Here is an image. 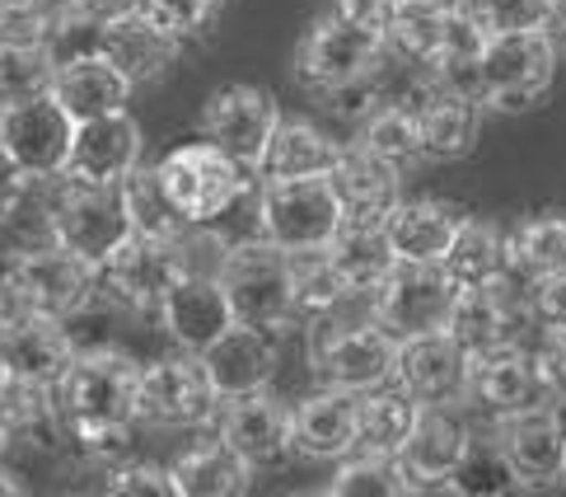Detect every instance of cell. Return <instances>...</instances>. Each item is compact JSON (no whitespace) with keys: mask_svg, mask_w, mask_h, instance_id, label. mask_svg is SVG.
I'll return each mask as SVG.
<instances>
[{"mask_svg":"<svg viewBox=\"0 0 566 497\" xmlns=\"http://www.w3.org/2000/svg\"><path fill=\"white\" fill-rule=\"evenodd\" d=\"M140 404V366L117 348L80 352L71 371L56 385V408H62L66 436L90 432H132Z\"/></svg>","mask_w":566,"mask_h":497,"instance_id":"6da1fadb","label":"cell"},{"mask_svg":"<svg viewBox=\"0 0 566 497\" xmlns=\"http://www.w3.org/2000/svg\"><path fill=\"white\" fill-rule=\"evenodd\" d=\"M310 366L318 375V385H337L352 394H370L379 385H394L398 366V338L384 329L375 314H323L310 324Z\"/></svg>","mask_w":566,"mask_h":497,"instance_id":"7a4b0ae2","label":"cell"},{"mask_svg":"<svg viewBox=\"0 0 566 497\" xmlns=\"http://www.w3.org/2000/svg\"><path fill=\"white\" fill-rule=\"evenodd\" d=\"M553 71H557V38L548 29L492 33L482 56L473 62L469 94L492 113H524L548 94Z\"/></svg>","mask_w":566,"mask_h":497,"instance_id":"3957f363","label":"cell"},{"mask_svg":"<svg viewBox=\"0 0 566 497\" xmlns=\"http://www.w3.org/2000/svg\"><path fill=\"white\" fill-rule=\"evenodd\" d=\"M155 174L188 226H216L230 207H239L249 193H258V174L249 165H239L234 155H226L216 142H207V136L188 146H174L155 165Z\"/></svg>","mask_w":566,"mask_h":497,"instance_id":"277c9868","label":"cell"},{"mask_svg":"<svg viewBox=\"0 0 566 497\" xmlns=\"http://www.w3.org/2000/svg\"><path fill=\"white\" fill-rule=\"evenodd\" d=\"M342 226H347V211H342L328 178L258 184V235L286 249L291 258L323 253L342 235Z\"/></svg>","mask_w":566,"mask_h":497,"instance_id":"5b68a950","label":"cell"},{"mask_svg":"<svg viewBox=\"0 0 566 497\" xmlns=\"http://www.w3.org/2000/svg\"><path fill=\"white\" fill-rule=\"evenodd\" d=\"M127 240H132V216L123 203V188L52 178V245L85 258L90 268H104Z\"/></svg>","mask_w":566,"mask_h":497,"instance_id":"8992f818","label":"cell"},{"mask_svg":"<svg viewBox=\"0 0 566 497\" xmlns=\"http://www.w3.org/2000/svg\"><path fill=\"white\" fill-rule=\"evenodd\" d=\"M226 296L234 306L239 324L253 329H272L281 333L286 324H295V306H291V253L276 249L272 240H234L230 258H226Z\"/></svg>","mask_w":566,"mask_h":497,"instance_id":"52a82bcc","label":"cell"},{"mask_svg":"<svg viewBox=\"0 0 566 497\" xmlns=\"http://www.w3.org/2000/svg\"><path fill=\"white\" fill-rule=\"evenodd\" d=\"M384 52H389V43H384L379 29H366V24L342 19V14H328L300 38L295 75H300V85L323 99V94H333L342 85H356V81L379 75Z\"/></svg>","mask_w":566,"mask_h":497,"instance_id":"ba28073f","label":"cell"},{"mask_svg":"<svg viewBox=\"0 0 566 497\" xmlns=\"http://www.w3.org/2000/svg\"><path fill=\"white\" fill-rule=\"evenodd\" d=\"M534 320V306H530V287H520V277H496L488 287H463L450 306V329L459 338V348L473 356H492L501 348H520L524 333H530Z\"/></svg>","mask_w":566,"mask_h":497,"instance_id":"9c48e42d","label":"cell"},{"mask_svg":"<svg viewBox=\"0 0 566 497\" xmlns=\"http://www.w3.org/2000/svg\"><path fill=\"white\" fill-rule=\"evenodd\" d=\"M220 394L207 381V371L192 352L178 356H159V362L140 366V404H136V423L159 427V432H188V427H207L220 417Z\"/></svg>","mask_w":566,"mask_h":497,"instance_id":"30bf717a","label":"cell"},{"mask_svg":"<svg viewBox=\"0 0 566 497\" xmlns=\"http://www.w3.org/2000/svg\"><path fill=\"white\" fill-rule=\"evenodd\" d=\"M394 385L408 390L421 408H459L473 394V356L450 329H427L398 338Z\"/></svg>","mask_w":566,"mask_h":497,"instance_id":"8fae6325","label":"cell"},{"mask_svg":"<svg viewBox=\"0 0 566 497\" xmlns=\"http://www.w3.org/2000/svg\"><path fill=\"white\" fill-rule=\"evenodd\" d=\"M75 142V117L52 94L0 108V151L24 169V178H62Z\"/></svg>","mask_w":566,"mask_h":497,"instance_id":"7c38bea8","label":"cell"},{"mask_svg":"<svg viewBox=\"0 0 566 497\" xmlns=\"http://www.w3.org/2000/svg\"><path fill=\"white\" fill-rule=\"evenodd\" d=\"M459 287L440 263H398L384 287L370 296V314L394 338H412L427 329H444Z\"/></svg>","mask_w":566,"mask_h":497,"instance_id":"4fadbf2b","label":"cell"},{"mask_svg":"<svg viewBox=\"0 0 566 497\" xmlns=\"http://www.w3.org/2000/svg\"><path fill=\"white\" fill-rule=\"evenodd\" d=\"M178 277H184V268H178L174 240L132 235V240L98 268V291L123 314H159V306H165V296Z\"/></svg>","mask_w":566,"mask_h":497,"instance_id":"5bb4252c","label":"cell"},{"mask_svg":"<svg viewBox=\"0 0 566 497\" xmlns=\"http://www.w3.org/2000/svg\"><path fill=\"white\" fill-rule=\"evenodd\" d=\"M496 436L511 455L520 488H553L566 479V400L496 417Z\"/></svg>","mask_w":566,"mask_h":497,"instance_id":"9a60e30c","label":"cell"},{"mask_svg":"<svg viewBox=\"0 0 566 497\" xmlns=\"http://www.w3.org/2000/svg\"><path fill=\"white\" fill-rule=\"evenodd\" d=\"M19 253V291L33 314L48 320H71L98 296V268L75 258L62 245H38V249H14Z\"/></svg>","mask_w":566,"mask_h":497,"instance_id":"2e32d148","label":"cell"},{"mask_svg":"<svg viewBox=\"0 0 566 497\" xmlns=\"http://www.w3.org/2000/svg\"><path fill=\"white\" fill-rule=\"evenodd\" d=\"M276 123H281L276 99L258 85H226L201 108V136L216 142L226 155H234L239 165H249L253 174H258V161L268 151Z\"/></svg>","mask_w":566,"mask_h":497,"instance_id":"e0dca14e","label":"cell"},{"mask_svg":"<svg viewBox=\"0 0 566 497\" xmlns=\"http://www.w3.org/2000/svg\"><path fill=\"white\" fill-rule=\"evenodd\" d=\"M216 436L230 442L253 469H281L295 455V408L272 400L268 390L226 400L216 417Z\"/></svg>","mask_w":566,"mask_h":497,"instance_id":"ac0fdd59","label":"cell"},{"mask_svg":"<svg viewBox=\"0 0 566 497\" xmlns=\"http://www.w3.org/2000/svg\"><path fill=\"white\" fill-rule=\"evenodd\" d=\"M140 151H146V136H140L132 113L90 117V123H75L71 161H66L62 178H71V184H94V188H123V178H132L140 169Z\"/></svg>","mask_w":566,"mask_h":497,"instance_id":"d6986e66","label":"cell"},{"mask_svg":"<svg viewBox=\"0 0 566 497\" xmlns=\"http://www.w3.org/2000/svg\"><path fill=\"white\" fill-rule=\"evenodd\" d=\"M469 436H473V427L463 423L454 408H421L408 442L394 455V465L412 493L417 488H450L463 451H469Z\"/></svg>","mask_w":566,"mask_h":497,"instance_id":"ffe728a7","label":"cell"},{"mask_svg":"<svg viewBox=\"0 0 566 497\" xmlns=\"http://www.w3.org/2000/svg\"><path fill=\"white\" fill-rule=\"evenodd\" d=\"M197 362L220 400H244V394H258L272 385V375L281 366V343L272 329L234 324L230 333H220Z\"/></svg>","mask_w":566,"mask_h":497,"instance_id":"44dd1931","label":"cell"},{"mask_svg":"<svg viewBox=\"0 0 566 497\" xmlns=\"http://www.w3.org/2000/svg\"><path fill=\"white\" fill-rule=\"evenodd\" d=\"M159 324H165V333L178 343V352L201 356L239 320H234V306H230L220 277H178L165 296V306H159Z\"/></svg>","mask_w":566,"mask_h":497,"instance_id":"7402d4cb","label":"cell"},{"mask_svg":"<svg viewBox=\"0 0 566 497\" xmlns=\"http://www.w3.org/2000/svg\"><path fill=\"white\" fill-rule=\"evenodd\" d=\"M132 94H136V85L113 66V56L104 48H85V52L62 56L56 81H52V99L75 117V123L127 113Z\"/></svg>","mask_w":566,"mask_h":497,"instance_id":"603a6c76","label":"cell"},{"mask_svg":"<svg viewBox=\"0 0 566 497\" xmlns=\"http://www.w3.org/2000/svg\"><path fill=\"white\" fill-rule=\"evenodd\" d=\"M482 408H492L496 417H511V413H524V408H538L557 400L548 375H543V362L538 352L530 348H501L492 356H478L473 362V394Z\"/></svg>","mask_w":566,"mask_h":497,"instance_id":"cb8c5ba5","label":"cell"},{"mask_svg":"<svg viewBox=\"0 0 566 497\" xmlns=\"http://www.w3.org/2000/svg\"><path fill=\"white\" fill-rule=\"evenodd\" d=\"M328 184L337 193L342 211L352 221H384L398 203H402V169H394L389 161H379L375 151H366L360 142L337 151V165L328 174Z\"/></svg>","mask_w":566,"mask_h":497,"instance_id":"d4e9b609","label":"cell"},{"mask_svg":"<svg viewBox=\"0 0 566 497\" xmlns=\"http://www.w3.org/2000/svg\"><path fill=\"white\" fill-rule=\"evenodd\" d=\"M0 352H6L14 381L48 385V390L62 385V375L80 356L71 329L62 320H48V314H29V320L0 329Z\"/></svg>","mask_w":566,"mask_h":497,"instance_id":"484cf974","label":"cell"},{"mask_svg":"<svg viewBox=\"0 0 566 497\" xmlns=\"http://www.w3.org/2000/svg\"><path fill=\"white\" fill-rule=\"evenodd\" d=\"M356 417L360 394L318 385L295 404V451L310 455V460H347L356 451Z\"/></svg>","mask_w":566,"mask_h":497,"instance_id":"4316f807","label":"cell"},{"mask_svg":"<svg viewBox=\"0 0 566 497\" xmlns=\"http://www.w3.org/2000/svg\"><path fill=\"white\" fill-rule=\"evenodd\" d=\"M459 221L463 216L450 203H436V197H402L379 226L389 235L398 263H440Z\"/></svg>","mask_w":566,"mask_h":497,"instance_id":"83f0119b","label":"cell"},{"mask_svg":"<svg viewBox=\"0 0 566 497\" xmlns=\"http://www.w3.org/2000/svg\"><path fill=\"white\" fill-rule=\"evenodd\" d=\"M337 142L305 117H281L268 151L258 161V184H291V178H328L337 165Z\"/></svg>","mask_w":566,"mask_h":497,"instance_id":"f1b7e54d","label":"cell"},{"mask_svg":"<svg viewBox=\"0 0 566 497\" xmlns=\"http://www.w3.org/2000/svg\"><path fill=\"white\" fill-rule=\"evenodd\" d=\"M98 48H104L113 56V66L127 75L132 85H150L159 81L174 62H178V48H184V38H174L155 24V19L146 14H127V19H117V24L108 29H98Z\"/></svg>","mask_w":566,"mask_h":497,"instance_id":"f546056e","label":"cell"},{"mask_svg":"<svg viewBox=\"0 0 566 497\" xmlns=\"http://www.w3.org/2000/svg\"><path fill=\"white\" fill-rule=\"evenodd\" d=\"M450 14H454V0H389L384 43H389V52L402 56L408 66L436 71Z\"/></svg>","mask_w":566,"mask_h":497,"instance_id":"4dcf8cb0","label":"cell"},{"mask_svg":"<svg viewBox=\"0 0 566 497\" xmlns=\"http://www.w3.org/2000/svg\"><path fill=\"white\" fill-rule=\"evenodd\" d=\"M328 258H333V268L342 272V282L352 287V296H360L366 306H370V296L384 287V277L398 268L394 245H389V235H384L379 221L342 226V235L328 245Z\"/></svg>","mask_w":566,"mask_h":497,"instance_id":"1f68e13d","label":"cell"},{"mask_svg":"<svg viewBox=\"0 0 566 497\" xmlns=\"http://www.w3.org/2000/svg\"><path fill=\"white\" fill-rule=\"evenodd\" d=\"M174 479L184 497H249L253 465L230 442H201L174 460Z\"/></svg>","mask_w":566,"mask_h":497,"instance_id":"d6a6232c","label":"cell"},{"mask_svg":"<svg viewBox=\"0 0 566 497\" xmlns=\"http://www.w3.org/2000/svg\"><path fill=\"white\" fill-rule=\"evenodd\" d=\"M0 423H6L10 442L24 451L66 446V423H62V408H56V390L48 385L10 381L6 394H0Z\"/></svg>","mask_w":566,"mask_h":497,"instance_id":"836d02e7","label":"cell"},{"mask_svg":"<svg viewBox=\"0 0 566 497\" xmlns=\"http://www.w3.org/2000/svg\"><path fill=\"white\" fill-rule=\"evenodd\" d=\"M505 268L520 277L524 287L548 272H566V216L562 211H538L520 221L505 235Z\"/></svg>","mask_w":566,"mask_h":497,"instance_id":"e575fe53","label":"cell"},{"mask_svg":"<svg viewBox=\"0 0 566 497\" xmlns=\"http://www.w3.org/2000/svg\"><path fill=\"white\" fill-rule=\"evenodd\" d=\"M440 268L450 272V282L463 291V287H488L496 277H505V230H496L492 221H473L463 216L450 249H444Z\"/></svg>","mask_w":566,"mask_h":497,"instance_id":"d590c367","label":"cell"},{"mask_svg":"<svg viewBox=\"0 0 566 497\" xmlns=\"http://www.w3.org/2000/svg\"><path fill=\"white\" fill-rule=\"evenodd\" d=\"M421 404L408 390L379 385L370 394H360V417H356V451L360 455H398V446L408 442V432L417 423Z\"/></svg>","mask_w":566,"mask_h":497,"instance_id":"8d00e7d4","label":"cell"},{"mask_svg":"<svg viewBox=\"0 0 566 497\" xmlns=\"http://www.w3.org/2000/svg\"><path fill=\"white\" fill-rule=\"evenodd\" d=\"M360 296H352V287L342 282V272L333 268L328 249L323 253H295L291 258V306L300 324H314L323 314H337L356 306Z\"/></svg>","mask_w":566,"mask_h":497,"instance_id":"74e56055","label":"cell"},{"mask_svg":"<svg viewBox=\"0 0 566 497\" xmlns=\"http://www.w3.org/2000/svg\"><path fill=\"white\" fill-rule=\"evenodd\" d=\"M356 142L375 151L379 161H389L394 169H412L421 161V127H417V108L402 104V99H389L384 94L375 113L360 123Z\"/></svg>","mask_w":566,"mask_h":497,"instance_id":"f35d334b","label":"cell"},{"mask_svg":"<svg viewBox=\"0 0 566 497\" xmlns=\"http://www.w3.org/2000/svg\"><path fill=\"white\" fill-rule=\"evenodd\" d=\"M515 488H520V479H515V465H511V455H505L501 436L473 432L469 451H463V460L450 479V493L454 497H511Z\"/></svg>","mask_w":566,"mask_h":497,"instance_id":"ab89813d","label":"cell"},{"mask_svg":"<svg viewBox=\"0 0 566 497\" xmlns=\"http://www.w3.org/2000/svg\"><path fill=\"white\" fill-rule=\"evenodd\" d=\"M56 66L52 43H0V108L52 94Z\"/></svg>","mask_w":566,"mask_h":497,"instance_id":"60d3db41","label":"cell"},{"mask_svg":"<svg viewBox=\"0 0 566 497\" xmlns=\"http://www.w3.org/2000/svg\"><path fill=\"white\" fill-rule=\"evenodd\" d=\"M123 203L132 216V235H146V240H178V230L188 226L184 211L169 203L155 165H140L132 178H123Z\"/></svg>","mask_w":566,"mask_h":497,"instance_id":"b9f144b4","label":"cell"},{"mask_svg":"<svg viewBox=\"0 0 566 497\" xmlns=\"http://www.w3.org/2000/svg\"><path fill=\"white\" fill-rule=\"evenodd\" d=\"M333 497H408V479L398 474L389 455H360L352 451L333 474Z\"/></svg>","mask_w":566,"mask_h":497,"instance_id":"7bdbcfd3","label":"cell"},{"mask_svg":"<svg viewBox=\"0 0 566 497\" xmlns=\"http://www.w3.org/2000/svg\"><path fill=\"white\" fill-rule=\"evenodd\" d=\"M234 240H226L216 226H184L174 240V253H178V268L184 277H220L226 272V258H230Z\"/></svg>","mask_w":566,"mask_h":497,"instance_id":"ee69618b","label":"cell"},{"mask_svg":"<svg viewBox=\"0 0 566 497\" xmlns=\"http://www.w3.org/2000/svg\"><path fill=\"white\" fill-rule=\"evenodd\" d=\"M488 33L548 29V0H459Z\"/></svg>","mask_w":566,"mask_h":497,"instance_id":"f6af8a7d","label":"cell"},{"mask_svg":"<svg viewBox=\"0 0 566 497\" xmlns=\"http://www.w3.org/2000/svg\"><path fill=\"white\" fill-rule=\"evenodd\" d=\"M117 465L123 460H104V455H90V451H71L62 474H56V493L52 497H108Z\"/></svg>","mask_w":566,"mask_h":497,"instance_id":"bcb514c9","label":"cell"},{"mask_svg":"<svg viewBox=\"0 0 566 497\" xmlns=\"http://www.w3.org/2000/svg\"><path fill=\"white\" fill-rule=\"evenodd\" d=\"M140 14L188 43V38L211 29V19L220 14V0H140Z\"/></svg>","mask_w":566,"mask_h":497,"instance_id":"7dc6e473","label":"cell"},{"mask_svg":"<svg viewBox=\"0 0 566 497\" xmlns=\"http://www.w3.org/2000/svg\"><path fill=\"white\" fill-rule=\"evenodd\" d=\"M108 497H184V493H178L174 469H159V465H117Z\"/></svg>","mask_w":566,"mask_h":497,"instance_id":"c3c4849f","label":"cell"},{"mask_svg":"<svg viewBox=\"0 0 566 497\" xmlns=\"http://www.w3.org/2000/svg\"><path fill=\"white\" fill-rule=\"evenodd\" d=\"M530 306L543 329H566V272H548L530 282Z\"/></svg>","mask_w":566,"mask_h":497,"instance_id":"681fc988","label":"cell"},{"mask_svg":"<svg viewBox=\"0 0 566 497\" xmlns=\"http://www.w3.org/2000/svg\"><path fill=\"white\" fill-rule=\"evenodd\" d=\"M136 10H140V0H66V14L80 19V24H90V29H108Z\"/></svg>","mask_w":566,"mask_h":497,"instance_id":"f907efd6","label":"cell"},{"mask_svg":"<svg viewBox=\"0 0 566 497\" xmlns=\"http://www.w3.org/2000/svg\"><path fill=\"white\" fill-rule=\"evenodd\" d=\"M538 362H543V375L557 400H566V329H543V343H538Z\"/></svg>","mask_w":566,"mask_h":497,"instance_id":"816d5d0a","label":"cell"},{"mask_svg":"<svg viewBox=\"0 0 566 497\" xmlns=\"http://www.w3.org/2000/svg\"><path fill=\"white\" fill-rule=\"evenodd\" d=\"M29 184H33V178H24V169H19L10 155L0 151V221H6V216L14 211V203L29 193Z\"/></svg>","mask_w":566,"mask_h":497,"instance_id":"f5cc1de1","label":"cell"},{"mask_svg":"<svg viewBox=\"0 0 566 497\" xmlns=\"http://www.w3.org/2000/svg\"><path fill=\"white\" fill-rule=\"evenodd\" d=\"M333 14L352 19V24H366L384 33V14H389V0H333Z\"/></svg>","mask_w":566,"mask_h":497,"instance_id":"db71d44e","label":"cell"},{"mask_svg":"<svg viewBox=\"0 0 566 497\" xmlns=\"http://www.w3.org/2000/svg\"><path fill=\"white\" fill-rule=\"evenodd\" d=\"M548 33L566 38V0H548Z\"/></svg>","mask_w":566,"mask_h":497,"instance_id":"11a10c76","label":"cell"},{"mask_svg":"<svg viewBox=\"0 0 566 497\" xmlns=\"http://www.w3.org/2000/svg\"><path fill=\"white\" fill-rule=\"evenodd\" d=\"M0 497H29V488L19 484V474H10L6 465H0Z\"/></svg>","mask_w":566,"mask_h":497,"instance_id":"9f6ffc18","label":"cell"},{"mask_svg":"<svg viewBox=\"0 0 566 497\" xmlns=\"http://www.w3.org/2000/svg\"><path fill=\"white\" fill-rule=\"evenodd\" d=\"M10 381H14V375H10V362H6V352H0V394H6Z\"/></svg>","mask_w":566,"mask_h":497,"instance_id":"6f0895ef","label":"cell"},{"mask_svg":"<svg viewBox=\"0 0 566 497\" xmlns=\"http://www.w3.org/2000/svg\"><path fill=\"white\" fill-rule=\"evenodd\" d=\"M14 442H10V432H6V423H0V460H6V451H10Z\"/></svg>","mask_w":566,"mask_h":497,"instance_id":"680465c9","label":"cell"},{"mask_svg":"<svg viewBox=\"0 0 566 497\" xmlns=\"http://www.w3.org/2000/svg\"><path fill=\"white\" fill-rule=\"evenodd\" d=\"M300 497H333V488H323V493H300Z\"/></svg>","mask_w":566,"mask_h":497,"instance_id":"91938a15","label":"cell"}]
</instances>
